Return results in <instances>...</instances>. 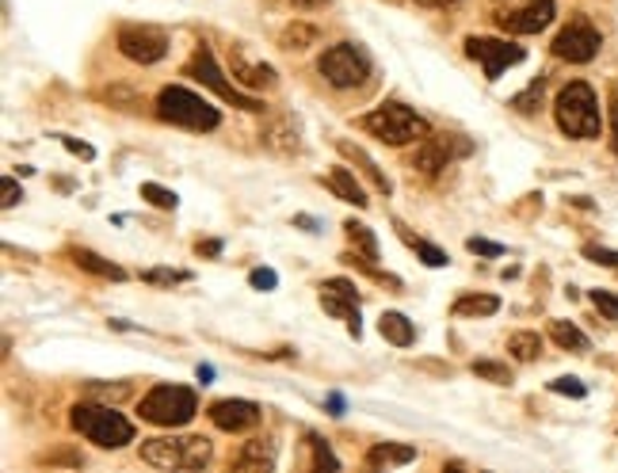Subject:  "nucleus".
I'll return each instance as SVG.
<instances>
[{
    "label": "nucleus",
    "instance_id": "1",
    "mask_svg": "<svg viewBox=\"0 0 618 473\" xmlns=\"http://www.w3.org/2000/svg\"><path fill=\"white\" fill-rule=\"evenodd\" d=\"M554 114H557V126H561L569 137H599V130H603L599 99H595L592 84H584V81H572L557 92Z\"/></svg>",
    "mask_w": 618,
    "mask_h": 473
},
{
    "label": "nucleus",
    "instance_id": "2",
    "mask_svg": "<svg viewBox=\"0 0 618 473\" xmlns=\"http://www.w3.org/2000/svg\"><path fill=\"white\" fill-rule=\"evenodd\" d=\"M69 424H73V432H81L84 439H92L104 450H119L134 439V424L122 412L107 409V404H73Z\"/></svg>",
    "mask_w": 618,
    "mask_h": 473
},
{
    "label": "nucleus",
    "instance_id": "3",
    "mask_svg": "<svg viewBox=\"0 0 618 473\" xmlns=\"http://www.w3.org/2000/svg\"><path fill=\"white\" fill-rule=\"evenodd\" d=\"M142 462L157 470H203L210 462V439L203 435H160L142 442Z\"/></svg>",
    "mask_w": 618,
    "mask_h": 473
},
{
    "label": "nucleus",
    "instance_id": "4",
    "mask_svg": "<svg viewBox=\"0 0 618 473\" xmlns=\"http://www.w3.org/2000/svg\"><path fill=\"white\" fill-rule=\"evenodd\" d=\"M157 114L165 122H172V126H183V130H214L221 122L218 107H210L203 96L180 88V84H168V88L160 92Z\"/></svg>",
    "mask_w": 618,
    "mask_h": 473
},
{
    "label": "nucleus",
    "instance_id": "5",
    "mask_svg": "<svg viewBox=\"0 0 618 473\" xmlns=\"http://www.w3.org/2000/svg\"><path fill=\"white\" fill-rule=\"evenodd\" d=\"M363 130H371V134L381 137L386 145H409L416 142V137L432 134V126H427L416 111H409L404 104H393V99L374 107L371 114H363Z\"/></svg>",
    "mask_w": 618,
    "mask_h": 473
},
{
    "label": "nucleus",
    "instance_id": "6",
    "mask_svg": "<svg viewBox=\"0 0 618 473\" xmlns=\"http://www.w3.org/2000/svg\"><path fill=\"white\" fill-rule=\"evenodd\" d=\"M137 412H142V420H149L157 427H183L198 412V401L187 386H153L142 397V409Z\"/></svg>",
    "mask_w": 618,
    "mask_h": 473
},
{
    "label": "nucleus",
    "instance_id": "7",
    "mask_svg": "<svg viewBox=\"0 0 618 473\" xmlns=\"http://www.w3.org/2000/svg\"><path fill=\"white\" fill-rule=\"evenodd\" d=\"M317 69L332 88H359L371 76V58L355 43H336L320 53Z\"/></svg>",
    "mask_w": 618,
    "mask_h": 473
},
{
    "label": "nucleus",
    "instance_id": "8",
    "mask_svg": "<svg viewBox=\"0 0 618 473\" xmlns=\"http://www.w3.org/2000/svg\"><path fill=\"white\" fill-rule=\"evenodd\" d=\"M187 76H195L198 84H206L210 92H218L226 104H233V107H241V111H264V104H259L256 96H244L237 84H229L226 76H221V69H218V61H214V53L206 50V46H198L195 53H191V61H187Z\"/></svg>",
    "mask_w": 618,
    "mask_h": 473
},
{
    "label": "nucleus",
    "instance_id": "9",
    "mask_svg": "<svg viewBox=\"0 0 618 473\" xmlns=\"http://www.w3.org/2000/svg\"><path fill=\"white\" fill-rule=\"evenodd\" d=\"M470 142H458V134H427L420 137V149L412 153V168L420 175H439L455 157H465Z\"/></svg>",
    "mask_w": 618,
    "mask_h": 473
},
{
    "label": "nucleus",
    "instance_id": "10",
    "mask_svg": "<svg viewBox=\"0 0 618 473\" xmlns=\"http://www.w3.org/2000/svg\"><path fill=\"white\" fill-rule=\"evenodd\" d=\"M599 46H603L599 31H595L584 15H577V20L554 38V53L561 61H572V65H587V61L599 53Z\"/></svg>",
    "mask_w": 618,
    "mask_h": 473
},
{
    "label": "nucleus",
    "instance_id": "11",
    "mask_svg": "<svg viewBox=\"0 0 618 473\" xmlns=\"http://www.w3.org/2000/svg\"><path fill=\"white\" fill-rule=\"evenodd\" d=\"M465 53H470L473 61H481L488 81H496L508 65H519V61H523V46L500 43V38H477V35L465 38Z\"/></svg>",
    "mask_w": 618,
    "mask_h": 473
},
{
    "label": "nucleus",
    "instance_id": "12",
    "mask_svg": "<svg viewBox=\"0 0 618 473\" xmlns=\"http://www.w3.org/2000/svg\"><path fill=\"white\" fill-rule=\"evenodd\" d=\"M119 50L137 65H153L168 53V38L157 27H122L119 31Z\"/></svg>",
    "mask_w": 618,
    "mask_h": 473
},
{
    "label": "nucleus",
    "instance_id": "13",
    "mask_svg": "<svg viewBox=\"0 0 618 473\" xmlns=\"http://www.w3.org/2000/svg\"><path fill=\"white\" fill-rule=\"evenodd\" d=\"M320 305H325V313H332V317L348 320L351 336L359 340L363 325H359V290H355V282H348V279L320 282Z\"/></svg>",
    "mask_w": 618,
    "mask_h": 473
},
{
    "label": "nucleus",
    "instance_id": "14",
    "mask_svg": "<svg viewBox=\"0 0 618 473\" xmlns=\"http://www.w3.org/2000/svg\"><path fill=\"white\" fill-rule=\"evenodd\" d=\"M554 0H526L523 8H508L504 15H496V23L511 35H538L542 27L554 23Z\"/></svg>",
    "mask_w": 618,
    "mask_h": 473
},
{
    "label": "nucleus",
    "instance_id": "15",
    "mask_svg": "<svg viewBox=\"0 0 618 473\" xmlns=\"http://www.w3.org/2000/svg\"><path fill=\"white\" fill-rule=\"evenodd\" d=\"M210 424L221 427V432H229V435L249 432V427L259 424V404L241 401V397H226V401H214V404H210Z\"/></svg>",
    "mask_w": 618,
    "mask_h": 473
},
{
    "label": "nucleus",
    "instance_id": "16",
    "mask_svg": "<svg viewBox=\"0 0 618 473\" xmlns=\"http://www.w3.org/2000/svg\"><path fill=\"white\" fill-rule=\"evenodd\" d=\"M229 65H233V76L244 84V88H271L275 84V69L267 65V61L249 58L244 46H237V50L229 53Z\"/></svg>",
    "mask_w": 618,
    "mask_h": 473
},
{
    "label": "nucleus",
    "instance_id": "17",
    "mask_svg": "<svg viewBox=\"0 0 618 473\" xmlns=\"http://www.w3.org/2000/svg\"><path fill=\"white\" fill-rule=\"evenodd\" d=\"M237 470H271L275 465V442L271 439H252L241 447V454L233 458Z\"/></svg>",
    "mask_w": 618,
    "mask_h": 473
},
{
    "label": "nucleus",
    "instance_id": "18",
    "mask_svg": "<svg viewBox=\"0 0 618 473\" xmlns=\"http://www.w3.org/2000/svg\"><path fill=\"white\" fill-rule=\"evenodd\" d=\"M259 142H264L267 149H279V153H298V149H302V142H298V126L290 119H279V122H271L267 130H259Z\"/></svg>",
    "mask_w": 618,
    "mask_h": 473
},
{
    "label": "nucleus",
    "instance_id": "19",
    "mask_svg": "<svg viewBox=\"0 0 618 473\" xmlns=\"http://www.w3.org/2000/svg\"><path fill=\"white\" fill-rule=\"evenodd\" d=\"M325 187L332 191L336 198H343V203H351V206H366L363 187H359V180L348 172V168H332V172L325 175Z\"/></svg>",
    "mask_w": 618,
    "mask_h": 473
},
{
    "label": "nucleus",
    "instance_id": "20",
    "mask_svg": "<svg viewBox=\"0 0 618 473\" xmlns=\"http://www.w3.org/2000/svg\"><path fill=\"white\" fill-rule=\"evenodd\" d=\"M378 328L389 343H397V348H412V343H416V325H412L404 313H381Z\"/></svg>",
    "mask_w": 618,
    "mask_h": 473
},
{
    "label": "nucleus",
    "instance_id": "21",
    "mask_svg": "<svg viewBox=\"0 0 618 473\" xmlns=\"http://www.w3.org/2000/svg\"><path fill=\"white\" fill-rule=\"evenodd\" d=\"M73 259H76V267H84V271L99 275V279H114V282L126 279V271H122L119 264H111V259H104L99 252H92V248H76Z\"/></svg>",
    "mask_w": 618,
    "mask_h": 473
},
{
    "label": "nucleus",
    "instance_id": "22",
    "mask_svg": "<svg viewBox=\"0 0 618 473\" xmlns=\"http://www.w3.org/2000/svg\"><path fill=\"white\" fill-rule=\"evenodd\" d=\"M412 458H416V447H397V442H378V447H371L366 462H371V465H409Z\"/></svg>",
    "mask_w": 618,
    "mask_h": 473
},
{
    "label": "nucleus",
    "instance_id": "23",
    "mask_svg": "<svg viewBox=\"0 0 618 473\" xmlns=\"http://www.w3.org/2000/svg\"><path fill=\"white\" fill-rule=\"evenodd\" d=\"M496 310H500V298H493V294H465L455 302L458 317H493Z\"/></svg>",
    "mask_w": 618,
    "mask_h": 473
},
{
    "label": "nucleus",
    "instance_id": "24",
    "mask_svg": "<svg viewBox=\"0 0 618 473\" xmlns=\"http://www.w3.org/2000/svg\"><path fill=\"white\" fill-rule=\"evenodd\" d=\"M549 336H554V343L565 351H587V336L580 332L572 320H554V325H549Z\"/></svg>",
    "mask_w": 618,
    "mask_h": 473
},
{
    "label": "nucleus",
    "instance_id": "25",
    "mask_svg": "<svg viewBox=\"0 0 618 473\" xmlns=\"http://www.w3.org/2000/svg\"><path fill=\"white\" fill-rule=\"evenodd\" d=\"M508 351L519 359V363H534V359H538V351H542V336L538 332H516V336H508Z\"/></svg>",
    "mask_w": 618,
    "mask_h": 473
},
{
    "label": "nucleus",
    "instance_id": "26",
    "mask_svg": "<svg viewBox=\"0 0 618 473\" xmlns=\"http://www.w3.org/2000/svg\"><path fill=\"white\" fill-rule=\"evenodd\" d=\"M279 43L282 50H310V46L317 43V27H310V23H290Z\"/></svg>",
    "mask_w": 618,
    "mask_h": 473
},
{
    "label": "nucleus",
    "instance_id": "27",
    "mask_svg": "<svg viewBox=\"0 0 618 473\" xmlns=\"http://www.w3.org/2000/svg\"><path fill=\"white\" fill-rule=\"evenodd\" d=\"M340 153H343V157H351V160H359V165H363V172L371 175V183H374V187H378V191H386V195H389V180H386V175L378 172V165H374V160L366 157V153L359 149V145H351V142H340Z\"/></svg>",
    "mask_w": 618,
    "mask_h": 473
},
{
    "label": "nucleus",
    "instance_id": "28",
    "mask_svg": "<svg viewBox=\"0 0 618 473\" xmlns=\"http://www.w3.org/2000/svg\"><path fill=\"white\" fill-rule=\"evenodd\" d=\"M343 233L351 237V244H359V252H363L366 259H374L378 256V241H374V233H371V226H363V221H343Z\"/></svg>",
    "mask_w": 618,
    "mask_h": 473
},
{
    "label": "nucleus",
    "instance_id": "29",
    "mask_svg": "<svg viewBox=\"0 0 618 473\" xmlns=\"http://www.w3.org/2000/svg\"><path fill=\"white\" fill-rule=\"evenodd\" d=\"M473 374L485 381H496V386H511V371L504 363H493V359H477V363H473Z\"/></svg>",
    "mask_w": 618,
    "mask_h": 473
},
{
    "label": "nucleus",
    "instance_id": "30",
    "mask_svg": "<svg viewBox=\"0 0 618 473\" xmlns=\"http://www.w3.org/2000/svg\"><path fill=\"white\" fill-rule=\"evenodd\" d=\"M142 198H149L153 206H160V210H175V191H168V187H160V183H142Z\"/></svg>",
    "mask_w": 618,
    "mask_h": 473
},
{
    "label": "nucleus",
    "instance_id": "31",
    "mask_svg": "<svg viewBox=\"0 0 618 473\" xmlns=\"http://www.w3.org/2000/svg\"><path fill=\"white\" fill-rule=\"evenodd\" d=\"M404 241H409L412 248H416V256L424 259L427 267H443V264H447V252H439V248H435V244L420 241V237H409V233H404Z\"/></svg>",
    "mask_w": 618,
    "mask_h": 473
},
{
    "label": "nucleus",
    "instance_id": "32",
    "mask_svg": "<svg viewBox=\"0 0 618 473\" xmlns=\"http://www.w3.org/2000/svg\"><path fill=\"white\" fill-rule=\"evenodd\" d=\"M145 282H153V287H175V282H187L191 275L187 271H172V267H153V271H142Z\"/></svg>",
    "mask_w": 618,
    "mask_h": 473
},
{
    "label": "nucleus",
    "instance_id": "33",
    "mask_svg": "<svg viewBox=\"0 0 618 473\" xmlns=\"http://www.w3.org/2000/svg\"><path fill=\"white\" fill-rule=\"evenodd\" d=\"M542 88H546V76H538V81H534L531 88L523 92V96H516V99H511V107H516V111H523V114H531L534 107L542 104Z\"/></svg>",
    "mask_w": 618,
    "mask_h": 473
},
{
    "label": "nucleus",
    "instance_id": "34",
    "mask_svg": "<svg viewBox=\"0 0 618 473\" xmlns=\"http://www.w3.org/2000/svg\"><path fill=\"white\" fill-rule=\"evenodd\" d=\"M310 447H313V465L317 470H340V458L328 450L325 439H317V435H310Z\"/></svg>",
    "mask_w": 618,
    "mask_h": 473
},
{
    "label": "nucleus",
    "instance_id": "35",
    "mask_svg": "<svg viewBox=\"0 0 618 473\" xmlns=\"http://www.w3.org/2000/svg\"><path fill=\"white\" fill-rule=\"evenodd\" d=\"M592 305L603 313V317L618 320V298L615 294H607V290H592Z\"/></svg>",
    "mask_w": 618,
    "mask_h": 473
},
{
    "label": "nucleus",
    "instance_id": "36",
    "mask_svg": "<svg viewBox=\"0 0 618 473\" xmlns=\"http://www.w3.org/2000/svg\"><path fill=\"white\" fill-rule=\"evenodd\" d=\"M584 256L592 259V264L615 267V271H618V252H610V248H599V244H587V248H584Z\"/></svg>",
    "mask_w": 618,
    "mask_h": 473
},
{
    "label": "nucleus",
    "instance_id": "37",
    "mask_svg": "<svg viewBox=\"0 0 618 473\" xmlns=\"http://www.w3.org/2000/svg\"><path fill=\"white\" fill-rule=\"evenodd\" d=\"M465 248H470V252H477V256H500V252H504V244L485 241V237H470V241H465Z\"/></svg>",
    "mask_w": 618,
    "mask_h": 473
},
{
    "label": "nucleus",
    "instance_id": "38",
    "mask_svg": "<svg viewBox=\"0 0 618 473\" xmlns=\"http://www.w3.org/2000/svg\"><path fill=\"white\" fill-rule=\"evenodd\" d=\"M249 282L256 290H275V282H279V275L271 271V267H256V271L249 275Z\"/></svg>",
    "mask_w": 618,
    "mask_h": 473
},
{
    "label": "nucleus",
    "instance_id": "39",
    "mask_svg": "<svg viewBox=\"0 0 618 473\" xmlns=\"http://www.w3.org/2000/svg\"><path fill=\"white\" fill-rule=\"evenodd\" d=\"M549 389H554V393H565V397H584V386H580L577 378H557V381H549Z\"/></svg>",
    "mask_w": 618,
    "mask_h": 473
},
{
    "label": "nucleus",
    "instance_id": "40",
    "mask_svg": "<svg viewBox=\"0 0 618 473\" xmlns=\"http://www.w3.org/2000/svg\"><path fill=\"white\" fill-rule=\"evenodd\" d=\"M61 145H65L69 153H76V157H84V160H92V157H96V153H92V145L76 142V137H61Z\"/></svg>",
    "mask_w": 618,
    "mask_h": 473
},
{
    "label": "nucleus",
    "instance_id": "41",
    "mask_svg": "<svg viewBox=\"0 0 618 473\" xmlns=\"http://www.w3.org/2000/svg\"><path fill=\"white\" fill-rule=\"evenodd\" d=\"M0 187H4V210H12V206L23 198V191L15 187V180H4V183H0Z\"/></svg>",
    "mask_w": 618,
    "mask_h": 473
},
{
    "label": "nucleus",
    "instance_id": "42",
    "mask_svg": "<svg viewBox=\"0 0 618 473\" xmlns=\"http://www.w3.org/2000/svg\"><path fill=\"white\" fill-rule=\"evenodd\" d=\"M610 149L618 153V104H610Z\"/></svg>",
    "mask_w": 618,
    "mask_h": 473
},
{
    "label": "nucleus",
    "instance_id": "43",
    "mask_svg": "<svg viewBox=\"0 0 618 473\" xmlns=\"http://www.w3.org/2000/svg\"><path fill=\"white\" fill-rule=\"evenodd\" d=\"M221 252V241H203L198 244V256H218Z\"/></svg>",
    "mask_w": 618,
    "mask_h": 473
},
{
    "label": "nucleus",
    "instance_id": "44",
    "mask_svg": "<svg viewBox=\"0 0 618 473\" xmlns=\"http://www.w3.org/2000/svg\"><path fill=\"white\" fill-rule=\"evenodd\" d=\"M294 8H320V4H328V0H290Z\"/></svg>",
    "mask_w": 618,
    "mask_h": 473
},
{
    "label": "nucleus",
    "instance_id": "45",
    "mask_svg": "<svg viewBox=\"0 0 618 473\" xmlns=\"http://www.w3.org/2000/svg\"><path fill=\"white\" fill-rule=\"evenodd\" d=\"M420 4H427V8H450V4H458V0H420Z\"/></svg>",
    "mask_w": 618,
    "mask_h": 473
},
{
    "label": "nucleus",
    "instance_id": "46",
    "mask_svg": "<svg viewBox=\"0 0 618 473\" xmlns=\"http://www.w3.org/2000/svg\"><path fill=\"white\" fill-rule=\"evenodd\" d=\"M328 409H332V416H340V409H343V401H340V397H328Z\"/></svg>",
    "mask_w": 618,
    "mask_h": 473
},
{
    "label": "nucleus",
    "instance_id": "47",
    "mask_svg": "<svg viewBox=\"0 0 618 473\" xmlns=\"http://www.w3.org/2000/svg\"><path fill=\"white\" fill-rule=\"evenodd\" d=\"M214 378V366H198V381H210Z\"/></svg>",
    "mask_w": 618,
    "mask_h": 473
},
{
    "label": "nucleus",
    "instance_id": "48",
    "mask_svg": "<svg viewBox=\"0 0 618 473\" xmlns=\"http://www.w3.org/2000/svg\"><path fill=\"white\" fill-rule=\"evenodd\" d=\"M294 221H298V226L310 229V233H317V221H313V218H294Z\"/></svg>",
    "mask_w": 618,
    "mask_h": 473
},
{
    "label": "nucleus",
    "instance_id": "49",
    "mask_svg": "<svg viewBox=\"0 0 618 473\" xmlns=\"http://www.w3.org/2000/svg\"><path fill=\"white\" fill-rule=\"evenodd\" d=\"M500 4H504V0H500Z\"/></svg>",
    "mask_w": 618,
    "mask_h": 473
}]
</instances>
